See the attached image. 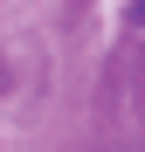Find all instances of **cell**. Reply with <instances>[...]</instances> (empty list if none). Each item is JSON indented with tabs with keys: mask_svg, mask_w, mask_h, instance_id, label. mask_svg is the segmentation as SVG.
<instances>
[{
	"mask_svg": "<svg viewBox=\"0 0 145 152\" xmlns=\"http://www.w3.org/2000/svg\"><path fill=\"white\" fill-rule=\"evenodd\" d=\"M131 14H138V28H145V0H131Z\"/></svg>",
	"mask_w": 145,
	"mask_h": 152,
	"instance_id": "6da1fadb",
	"label": "cell"
}]
</instances>
